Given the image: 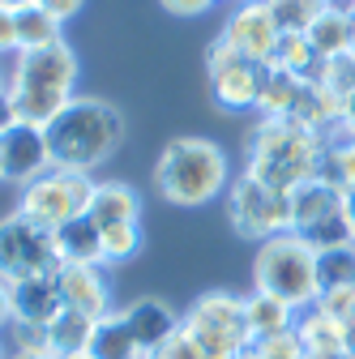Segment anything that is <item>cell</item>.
<instances>
[{"mask_svg":"<svg viewBox=\"0 0 355 359\" xmlns=\"http://www.w3.org/2000/svg\"><path fill=\"white\" fill-rule=\"evenodd\" d=\"M227 205V222L240 240H274V236H287L291 231V193H279L270 184L253 180L248 171H240L232 180V189L223 197Z\"/></svg>","mask_w":355,"mask_h":359,"instance_id":"7","label":"cell"},{"mask_svg":"<svg viewBox=\"0 0 355 359\" xmlns=\"http://www.w3.org/2000/svg\"><path fill=\"white\" fill-rule=\"evenodd\" d=\"M142 252V222H124V227H107L103 231V265H128Z\"/></svg>","mask_w":355,"mask_h":359,"instance_id":"30","label":"cell"},{"mask_svg":"<svg viewBox=\"0 0 355 359\" xmlns=\"http://www.w3.org/2000/svg\"><path fill=\"white\" fill-rule=\"evenodd\" d=\"M18 124H22L18 103H13V95H9V86H0V133H9V128H18Z\"/></svg>","mask_w":355,"mask_h":359,"instance_id":"39","label":"cell"},{"mask_svg":"<svg viewBox=\"0 0 355 359\" xmlns=\"http://www.w3.org/2000/svg\"><path fill=\"white\" fill-rule=\"evenodd\" d=\"M270 65H274V69H287V73L300 77V81H321V73H326V60L313 52V43H308L304 34H283Z\"/></svg>","mask_w":355,"mask_h":359,"instance_id":"27","label":"cell"},{"mask_svg":"<svg viewBox=\"0 0 355 359\" xmlns=\"http://www.w3.org/2000/svg\"><path fill=\"white\" fill-rule=\"evenodd\" d=\"M317 308L326 312L330 321H338L347 334L355 330V287H330V291H321Z\"/></svg>","mask_w":355,"mask_h":359,"instance_id":"33","label":"cell"},{"mask_svg":"<svg viewBox=\"0 0 355 359\" xmlns=\"http://www.w3.org/2000/svg\"><path fill=\"white\" fill-rule=\"evenodd\" d=\"M180 325L197 338V346L206 351V359H240L253 346L248 317H244V295H232V291H206V295H197L180 312Z\"/></svg>","mask_w":355,"mask_h":359,"instance_id":"6","label":"cell"},{"mask_svg":"<svg viewBox=\"0 0 355 359\" xmlns=\"http://www.w3.org/2000/svg\"><path fill=\"white\" fill-rule=\"evenodd\" d=\"M124 111L107 99H91L77 95L52 124H48V146H52V163L69 167V171H86L95 175V167H103L120 146H124Z\"/></svg>","mask_w":355,"mask_h":359,"instance_id":"2","label":"cell"},{"mask_svg":"<svg viewBox=\"0 0 355 359\" xmlns=\"http://www.w3.org/2000/svg\"><path fill=\"white\" fill-rule=\"evenodd\" d=\"M56 252L60 265H103V231L81 214L56 231Z\"/></svg>","mask_w":355,"mask_h":359,"instance_id":"20","label":"cell"},{"mask_svg":"<svg viewBox=\"0 0 355 359\" xmlns=\"http://www.w3.org/2000/svg\"><path fill=\"white\" fill-rule=\"evenodd\" d=\"M253 291H265L283 304H291L295 312L313 308L321 299V269H317V248L304 236L287 231L257 244L253 257Z\"/></svg>","mask_w":355,"mask_h":359,"instance_id":"5","label":"cell"},{"mask_svg":"<svg viewBox=\"0 0 355 359\" xmlns=\"http://www.w3.org/2000/svg\"><path fill=\"white\" fill-rule=\"evenodd\" d=\"M248 355H253V359H308V351H304V342H300L295 330L274 334V338H257V342L248 346Z\"/></svg>","mask_w":355,"mask_h":359,"instance_id":"32","label":"cell"},{"mask_svg":"<svg viewBox=\"0 0 355 359\" xmlns=\"http://www.w3.org/2000/svg\"><path fill=\"white\" fill-rule=\"evenodd\" d=\"M300 90L304 81L291 77L287 69H274V65H265V86H261V103H257V116L265 120H287L295 99H300Z\"/></svg>","mask_w":355,"mask_h":359,"instance_id":"26","label":"cell"},{"mask_svg":"<svg viewBox=\"0 0 355 359\" xmlns=\"http://www.w3.org/2000/svg\"><path fill=\"white\" fill-rule=\"evenodd\" d=\"M240 359H253V355H248V351H244V355H240Z\"/></svg>","mask_w":355,"mask_h":359,"instance_id":"48","label":"cell"},{"mask_svg":"<svg viewBox=\"0 0 355 359\" xmlns=\"http://www.w3.org/2000/svg\"><path fill=\"white\" fill-rule=\"evenodd\" d=\"M330 5H347V0H330Z\"/></svg>","mask_w":355,"mask_h":359,"instance_id":"47","label":"cell"},{"mask_svg":"<svg viewBox=\"0 0 355 359\" xmlns=\"http://www.w3.org/2000/svg\"><path fill=\"white\" fill-rule=\"evenodd\" d=\"M120 317H124L128 334L138 338V346H142L146 359H150L175 330H180V312H175L167 299H159V295H138L133 304L120 308Z\"/></svg>","mask_w":355,"mask_h":359,"instance_id":"15","label":"cell"},{"mask_svg":"<svg viewBox=\"0 0 355 359\" xmlns=\"http://www.w3.org/2000/svg\"><path fill=\"white\" fill-rule=\"evenodd\" d=\"M321 81L334 90L338 99H351V95H355V52H351V56H338V60H326Z\"/></svg>","mask_w":355,"mask_h":359,"instance_id":"34","label":"cell"},{"mask_svg":"<svg viewBox=\"0 0 355 359\" xmlns=\"http://www.w3.org/2000/svg\"><path fill=\"white\" fill-rule=\"evenodd\" d=\"M244 317H248V334H253V342H257V338H274V334L295 330V317H300V312H295L291 304L274 299V295H265V291H248V295H244Z\"/></svg>","mask_w":355,"mask_h":359,"instance_id":"21","label":"cell"},{"mask_svg":"<svg viewBox=\"0 0 355 359\" xmlns=\"http://www.w3.org/2000/svg\"><path fill=\"white\" fill-rule=\"evenodd\" d=\"M5 359H56L52 351H22V346H9Z\"/></svg>","mask_w":355,"mask_h":359,"instance_id":"42","label":"cell"},{"mask_svg":"<svg viewBox=\"0 0 355 359\" xmlns=\"http://www.w3.org/2000/svg\"><path fill=\"white\" fill-rule=\"evenodd\" d=\"M330 0H265V9H270L274 26L283 34H308L313 30V22L326 13Z\"/></svg>","mask_w":355,"mask_h":359,"instance_id":"29","label":"cell"},{"mask_svg":"<svg viewBox=\"0 0 355 359\" xmlns=\"http://www.w3.org/2000/svg\"><path fill=\"white\" fill-rule=\"evenodd\" d=\"M236 5H240V0H236Z\"/></svg>","mask_w":355,"mask_h":359,"instance_id":"52","label":"cell"},{"mask_svg":"<svg viewBox=\"0 0 355 359\" xmlns=\"http://www.w3.org/2000/svg\"><path fill=\"white\" fill-rule=\"evenodd\" d=\"M313 43V52L321 60H338L355 52V9L351 5H326V13L313 22V30L304 34Z\"/></svg>","mask_w":355,"mask_h":359,"instance_id":"18","label":"cell"},{"mask_svg":"<svg viewBox=\"0 0 355 359\" xmlns=\"http://www.w3.org/2000/svg\"><path fill=\"white\" fill-rule=\"evenodd\" d=\"M60 278V295L65 308H77L86 317H107L112 308V278H107V265H60L56 269Z\"/></svg>","mask_w":355,"mask_h":359,"instance_id":"14","label":"cell"},{"mask_svg":"<svg viewBox=\"0 0 355 359\" xmlns=\"http://www.w3.org/2000/svg\"><path fill=\"white\" fill-rule=\"evenodd\" d=\"M0 86H5V73H0Z\"/></svg>","mask_w":355,"mask_h":359,"instance_id":"49","label":"cell"},{"mask_svg":"<svg viewBox=\"0 0 355 359\" xmlns=\"http://www.w3.org/2000/svg\"><path fill=\"white\" fill-rule=\"evenodd\" d=\"M308 359H355L351 351H326V355H308Z\"/></svg>","mask_w":355,"mask_h":359,"instance_id":"45","label":"cell"},{"mask_svg":"<svg viewBox=\"0 0 355 359\" xmlns=\"http://www.w3.org/2000/svg\"><path fill=\"white\" fill-rule=\"evenodd\" d=\"M334 133H342V137H355V95L351 99H342V116H338V128ZM330 133V137H334Z\"/></svg>","mask_w":355,"mask_h":359,"instance_id":"41","label":"cell"},{"mask_svg":"<svg viewBox=\"0 0 355 359\" xmlns=\"http://www.w3.org/2000/svg\"><path fill=\"white\" fill-rule=\"evenodd\" d=\"M86 218H91L99 231L124 227V222H142V197H138V189H128L124 180H95Z\"/></svg>","mask_w":355,"mask_h":359,"instance_id":"17","label":"cell"},{"mask_svg":"<svg viewBox=\"0 0 355 359\" xmlns=\"http://www.w3.org/2000/svg\"><path fill=\"white\" fill-rule=\"evenodd\" d=\"M34 5H39V9H48L56 22H69V18H77V13H81L86 0H34Z\"/></svg>","mask_w":355,"mask_h":359,"instance_id":"37","label":"cell"},{"mask_svg":"<svg viewBox=\"0 0 355 359\" xmlns=\"http://www.w3.org/2000/svg\"><path fill=\"white\" fill-rule=\"evenodd\" d=\"M326 137L313 128H304L295 120H257L253 137L244 146V171L261 184H270L279 193H295L321 171Z\"/></svg>","mask_w":355,"mask_h":359,"instance_id":"3","label":"cell"},{"mask_svg":"<svg viewBox=\"0 0 355 359\" xmlns=\"http://www.w3.org/2000/svg\"><path fill=\"white\" fill-rule=\"evenodd\" d=\"M60 252H56V231L39 227L26 214H5L0 218V278L9 287L39 278V274H56Z\"/></svg>","mask_w":355,"mask_h":359,"instance_id":"10","label":"cell"},{"mask_svg":"<svg viewBox=\"0 0 355 359\" xmlns=\"http://www.w3.org/2000/svg\"><path fill=\"white\" fill-rule=\"evenodd\" d=\"M342 210H347V222H351V231H355V189L342 193Z\"/></svg>","mask_w":355,"mask_h":359,"instance_id":"43","label":"cell"},{"mask_svg":"<svg viewBox=\"0 0 355 359\" xmlns=\"http://www.w3.org/2000/svg\"><path fill=\"white\" fill-rule=\"evenodd\" d=\"M91 334H95V317H86V312H77V308H65L60 317L48 325V351H52L56 359L86 355Z\"/></svg>","mask_w":355,"mask_h":359,"instance_id":"23","label":"cell"},{"mask_svg":"<svg viewBox=\"0 0 355 359\" xmlns=\"http://www.w3.org/2000/svg\"><path fill=\"white\" fill-rule=\"evenodd\" d=\"M52 167L56 163H52V146H48V128L18 124L9 133H0V184H13L22 193Z\"/></svg>","mask_w":355,"mask_h":359,"instance_id":"12","label":"cell"},{"mask_svg":"<svg viewBox=\"0 0 355 359\" xmlns=\"http://www.w3.org/2000/svg\"><path fill=\"white\" fill-rule=\"evenodd\" d=\"M232 189V163L227 150L210 137H171L154 163V193L167 205L197 210Z\"/></svg>","mask_w":355,"mask_h":359,"instance_id":"4","label":"cell"},{"mask_svg":"<svg viewBox=\"0 0 355 359\" xmlns=\"http://www.w3.org/2000/svg\"><path fill=\"white\" fill-rule=\"evenodd\" d=\"M317 175L330 180L338 193H351L355 189V137H342V133L326 137V154H321V171Z\"/></svg>","mask_w":355,"mask_h":359,"instance_id":"28","label":"cell"},{"mask_svg":"<svg viewBox=\"0 0 355 359\" xmlns=\"http://www.w3.org/2000/svg\"><path fill=\"white\" fill-rule=\"evenodd\" d=\"M0 359H5V351H0Z\"/></svg>","mask_w":355,"mask_h":359,"instance_id":"51","label":"cell"},{"mask_svg":"<svg viewBox=\"0 0 355 359\" xmlns=\"http://www.w3.org/2000/svg\"><path fill=\"white\" fill-rule=\"evenodd\" d=\"M26 5H34V0H0V9H9V13H18V9H26Z\"/></svg>","mask_w":355,"mask_h":359,"instance_id":"44","label":"cell"},{"mask_svg":"<svg viewBox=\"0 0 355 359\" xmlns=\"http://www.w3.org/2000/svg\"><path fill=\"white\" fill-rule=\"evenodd\" d=\"M338 116H342V99L334 95V90L326 81H304V90H300V99H295L287 120H295L304 128L321 133V137H330V133L338 128Z\"/></svg>","mask_w":355,"mask_h":359,"instance_id":"19","label":"cell"},{"mask_svg":"<svg viewBox=\"0 0 355 359\" xmlns=\"http://www.w3.org/2000/svg\"><path fill=\"white\" fill-rule=\"evenodd\" d=\"M150 359H206V351H201V346H197V338L180 325V330H175V334H171V338L150 355Z\"/></svg>","mask_w":355,"mask_h":359,"instance_id":"35","label":"cell"},{"mask_svg":"<svg viewBox=\"0 0 355 359\" xmlns=\"http://www.w3.org/2000/svg\"><path fill=\"white\" fill-rule=\"evenodd\" d=\"M295 334L304 342L308 355H326V351H347V330L338 321H330L326 312L313 304V308H304L300 317H295Z\"/></svg>","mask_w":355,"mask_h":359,"instance_id":"25","label":"cell"},{"mask_svg":"<svg viewBox=\"0 0 355 359\" xmlns=\"http://www.w3.org/2000/svg\"><path fill=\"white\" fill-rule=\"evenodd\" d=\"M69 359H91V355H69Z\"/></svg>","mask_w":355,"mask_h":359,"instance_id":"46","label":"cell"},{"mask_svg":"<svg viewBox=\"0 0 355 359\" xmlns=\"http://www.w3.org/2000/svg\"><path fill=\"white\" fill-rule=\"evenodd\" d=\"M347 5H351V9H355V0H347Z\"/></svg>","mask_w":355,"mask_h":359,"instance_id":"50","label":"cell"},{"mask_svg":"<svg viewBox=\"0 0 355 359\" xmlns=\"http://www.w3.org/2000/svg\"><path fill=\"white\" fill-rule=\"evenodd\" d=\"M218 39L227 43L232 52H240L244 60H257V65H270L274 60V48L283 30L274 26L270 9H265V0H240V5L227 13L223 30H218Z\"/></svg>","mask_w":355,"mask_h":359,"instance_id":"13","label":"cell"},{"mask_svg":"<svg viewBox=\"0 0 355 359\" xmlns=\"http://www.w3.org/2000/svg\"><path fill=\"white\" fill-rule=\"evenodd\" d=\"M206 81H210V99L223 111H257L261 86H265V65L244 60L223 39H214L206 48Z\"/></svg>","mask_w":355,"mask_h":359,"instance_id":"11","label":"cell"},{"mask_svg":"<svg viewBox=\"0 0 355 359\" xmlns=\"http://www.w3.org/2000/svg\"><path fill=\"white\" fill-rule=\"evenodd\" d=\"M86 355H91V359H146L142 346H138V338L128 334V325H124V317H120V308L95 321V334H91V346H86Z\"/></svg>","mask_w":355,"mask_h":359,"instance_id":"22","label":"cell"},{"mask_svg":"<svg viewBox=\"0 0 355 359\" xmlns=\"http://www.w3.org/2000/svg\"><path fill=\"white\" fill-rule=\"evenodd\" d=\"M13 22H18V52H43V48H52V43H65V22H56L39 5L18 9Z\"/></svg>","mask_w":355,"mask_h":359,"instance_id":"24","label":"cell"},{"mask_svg":"<svg viewBox=\"0 0 355 359\" xmlns=\"http://www.w3.org/2000/svg\"><path fill=\"white\" fill-rule=\"evenodd\" d=\"M5 56H18V22L9 9H0V60Z\"/></svg>","mask_w":355,"mask_h":359,"instance_id":"36","label":"cell"},{"mask_svg":"<svg viewBox=\"0 0 355 359\" xmlns=\"http://www.w3.org/2000/svg\"><path fill=\"white\" fill-rule=\"evenodd\" d=\"M91 193H95V175L52 167L48 175H39L34 184H26L18 193V214H26L30 222H39V227H48V231H60L65 222L86 214Z\"/></svg>","mask_w":355,"mask_h":359,"instance_id":"8","label":"cell"},{"mask_svg":"<svg viewBox=\"0 0 355 359\" xmlns=\"http://www.w3.org/2000/svg\"><path fill=\"white\" fill-rule=\"evenodd\" d=\"M291 231L304 236L317 252L355 244V231H351L347 210H342V193L321 175H313L308 184H300L291 193Z\"/></svg>","mask_w":355,"mask_h":359,"instance_id":"9","label":"cell"},{"mask_svg":"<svg viewBox=\"0 0 355 359\" xmlns=\"http://www.w3.org/2000/svg\"><path fill=\"white\" fill-rule=\"evenodd\" d=\"M159 5L167 13H175V18H197V13H206L214 5V0H159Z\"/></svg>","mask_w":355,"mask_h":359,"instance_id":"38","label":"cell"},{"mask_svg":"<svg viewBox=\"0 0 355 359\" xmlns=\"http://www.w3.org/2000/svg\"><path fill=\"white\" fill-rule=\"evenodd\" d=\"M13 325V287L0 278V334Z\"/></svg>","mask_w":355,"mask_h":359,"instance_id":"40","label":"cell"},{"mask_svg":"<svg viewBox=\"0 0 355 359\" xmlns=\"http://www.w3.org/2000/svg\"><path fill=\"white\" fill-rule=\"evenodd\" d=\"M77 52L69 43H52L43 52H18L13 65L5 69V86L18 103V116L22 124H34V128H48L77 95Z\"/></svg>","mask_w":355,"mask_h":359,"instance_id":"1","label":"cell"},{"mask_svg":"<svg viewBox=\"0 0 355 359\" xmlns=\"http://www.w3.org/2000/svg\"><path fill=\"white\" fill-rule=\"evenodd\" d=\"M60 312H65V295H60V278L56 274H39V278L13 283V325L48 330Z\"/></svg>","mask_w":355,"mask_h":359,"instance_id":"16","label":"cell"},{"mask_svg":"<svg viewBox=\"0 0 355 359\" xmlns=\"http://www.w3.org/2000/svg\"><path fill=\"white\" fill-rule=\"evenodd\" d=\"M317 269H321V291H330V287H355V244L317 252Z\"/></svg>","mask_w":355,"mask_h":359,"instance_id":"31","label":"cell"}]
</instances>
